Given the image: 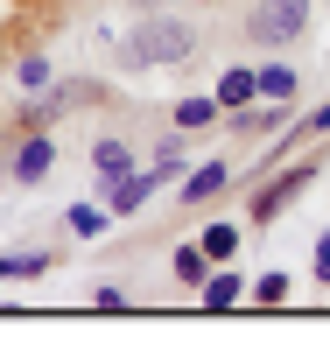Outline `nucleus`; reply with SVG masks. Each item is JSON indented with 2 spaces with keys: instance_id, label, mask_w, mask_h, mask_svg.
Returning a JSON list of instances; mask_svg holds the SVG:
<instances>
[{
  "instance_id": "nucleus-1",
  "label": "nucleus",
  "mask_w": 330,
  "mask_h": 351,
  "mask_svg": "<svg viewBox=\"0 0 330 351\" xmlns=\"http://www.w3.org/2000/svg\"><path fill=\"white\" fill-rule=\"evenodd\" d=\"M246 28H253V43H288V36L309 28V0H267Z\"/></svg>"
},
{
  "instance_id": "nucleus-2",
  "label": "nucleus",
  "mask_w": 330,
  "mask_h": 351,
  "mask_svg": "<svg viewBox=\"0 0 330 351\" xmlns=\"http://www.w3.org/2000/svg\"><path fill=\"white\" fill-rule=\"evenodd\" d=\"M190 28H141V36H134V49H127V64H155V56H190Z\"/></svg>"
},
{
  "instance_id": "nucleus-3",
  "label": "nucleus",
  "mask_w": 330,
  "mask_h": 351,
  "mask_svg": "<svg viewBox=\"0 0 330 351\" xmlns=\"http://www.w3.org/2000/svg\"><path fill=\"white\" fill-rule=\"evenodd\" d=\"M303 183H309V169H288V176H281L274 190H260V197H253V218H274V211H288V204H295V190H303Z\"/></svg>"
},
{
  "instance_id": "nucleus-4",
  "label": "nucleus",
  "mask_w": 330,
  "mask_h": 351,
  "mask_svg": "<svg viewBox=\"0 0 330 351\" xmlns=\"http://www.w3.org/2000/svg\"><path fill=\"white\" fill-rule=\"evenodd\" d=\"M253 92H260V99H274V106H288V99H295V71H288V64L253 71Z\"/></svg>"
},
{
  "instance_id": "nucleus-5",
  "label": "nucleus",
  "mask_w": 330,
  "mask_h": 351,
  "mask_svg": "<svg viewBox=\"0 0 330 351\" xmlns=\"http://www.w3.org/2000/svg\"><path fill=\"white\" fill-rule=\"evenodd\" d=\"M155 183H162V169H155V176H127V183L113 190V211H134V204H141L148 190H155Z\"/></svg>"
},
{
  "instance_id": "nucleus-6",
  "label": "nucleus",
  "mask_w": 330,
  "mask_h": 351,
  "mask_svg": "<svg viewBox=\"0 0 330 351\" xmlns=\"http://www.w3.org/2000/svg\"><path fill=\"white\" fill-rule=\"evenodd\" d=\"M218 190H225V162H211V169H197L183 197H190V204H204V197H218Z\"/></svg>"
},
{
  "instance_id": "nucleus-7",
  "label": "nucleus",
  "mask_w": 330,
  "mask_h": 351,
  "mask_svg": "<svg viewBox=\"0 0 330 351\" xmlns=\"http://www.w3.org/2000/svg\"><path fill=\"white\" fill-rule=\"evenodd\" d=\"M197 246H204V260H232V253H239V232H232V225H211Z\"/></svg>"
},
{
  "instance_id": "nucleus-8",
  "label": "nucleus",
  "mask_w": 330,
  "mask_h": 351,
  "mask_svg": "<svg viewBox=\"0 0 330 351\" xmlns=\"http://www.w3.org/2000/svg\"><path fill=\"white\" fill-rule=\"evenodd\" d=\"M218 120V99H183L176 106V127H211Z\"/></svg>"
},
{
  "instance_id": "nucleus-9",
  "label": "nucleus",
  "mask_w": 330,
  "mask_h": 351,
  "mask_svg": "<svg viewBox=\"0 0 330 351\" xmlns=\"http://www.w3.org/2000/svg\"><path fill=\"white\" fill-rule=\"evenodd\" d=\"M43 169H49V141H28V148H21V162H14V176H21V183H36Z\"/></svg>"
},
{
  "instance_id": "nucleus-10",
  "label": "nucleus",
  "mask_w": 330,
  "mask_h": 351,
  "mask_svg": "<svg viewBox=\"0 0 330 351\" xmlns=\"http://www.w3.org/2000/svg\"><path fill=\"white\" fill-rule=\"evenodd\" d=\"M253 99V71H225V84H218V106H246Z\"/></svg>"
},
{
  "instance_id": "nucleus-11",
  "label": "nucleus",
  "mask_w": 330,
  "mask_h": 351,
  "mask_svg": "<svg viewBox=\"0 0 330 351\" xmlns=\"http://www.w3.org/2000/svg\"><path fill=\"white\" fill-rule=\"evenodd\" d=\"M204 302H211V309H232V302H239V281H232V274H218L211 288H204Z\"/></svg>"
},
{
  "instance_id": "nucleus-12",
  "label": "nucleus",
  "mask_w": 330,
  "mask_h": 351,
  "mask_svg": "<svg viewBox=\"0 0 330 351\" xmlns=\"http://www.w3.org/2000/svg\"><path fill=\"white\" fill-rule=\"evenodd\" d=\"M176 281H204V246H190V253H176Z\"/></svg>"
},
{
  "instance_id": "nucleus-13",
  "label": "nucleus",
  "mask_w": 330,
  "mask_h": 351,
  "mask_svg": "<svg viewBox=\"0 0 330 351\" xmlns=\"http://www.w3.org/2000/svg\"><path fill=\"white\" fill-rule=\"evenodd\" d=\"M92 162H99L106 176H127V155H119V148H113V141H99V155H92Z\"/></svg>"
},
{
  "instance_id": "nucleus-14",
  "label": "nucleus",
  "mask_w": 330,
  "mask_h": 351,
  "mask_svg": "<svg viewBox=\"0 0 330 351\" xmlns=\"http://www.w3.org/2000/svg\"><path fill=\"white\" fill-rule=\"evenodd\" d=\"M99 225H106V211H92V204H84V211H71V232H84V239H92Z\"/></svg>"
},
{
  "instance_id": "nucleus-15",
  "label": "nucleus",
  "mask_w": 330,
  "mask_h": 351,
  "mask_svg": "<svg viewBox=\"0 0 330 351\" xmlns=\"http://www.w3.org/2000/svg\"><path fill=\"white\" fill-rule=\"evenodd\" d=\"M253 295H260V302H281V295H288V274H267V281L253 288Z\"/></svg>"
},
{
  "instance_id": "nucleus-16",
  "label": "nucleus",
  "mask_w": 330,
  "mask_h": 351,
  "mask_svg": "<svg viewBox=\"0 0 330 351\" xmlns=\"http://www.w3.org/2000/svg\"><path fill=\"white\" fill-rule=\"evenodd\" d=\"M316 274L330 281V232H323V239H316Z\"/></svg>"
},
{
  "instance_id": "nucleus-17",
  "label": "nucleus",
  "mask_w": 330,
  "mask_h": 351,
  "mask_svg": "<svg viewBox=\"0 0 330 351\" xmlns=\"http://www.w3.org/2000/svg\"><path fill=\"white\" fill-rule=\"evenodd\" d=\"M309 134H330V106H323V112H316V120H309Z\"/></svg>"
}]
</instances>
